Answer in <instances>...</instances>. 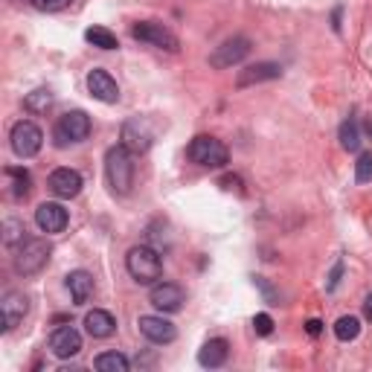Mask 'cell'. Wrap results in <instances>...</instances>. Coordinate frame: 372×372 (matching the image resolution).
Here are the masks:
<instances>
[{
	"instance_id": "30bf717a",
	"label": "cell",
	"mask_w": 372,
	"mask_h": 372,
	"mask_svg": "<svg viewBox=\"0 0 372 372\" xmlns=\"http://www.w3.org/2000/svg\"><path fill=\"white\" fill-rule=\"evenodd\" d=\"M82 186H84V180H82V175L76 169H55L50 175V192L55 198L70 201V198H76L82 192Z\"/></svg>"
},
{
	"instance_id": "6da1fadb",
	"label": "cell",
	"mask_w": 372,
	"mask_h": 372,
	"mask_svg": "<svg viewBox=\"0 0 372 372\" xmlns=\"http://www.w3.org/2000/svg\"><path fill=\"white\" fill-rule=\"evenodd\" d=\"M105 175L111 190L119 195H128L131 186H134V160H131V151L126 146H114L105 154Z\"/></svg>"
},
{
	"instance_id": "8992f818",
	"label": "cell",
	"mask_w": 372,
	"mask_h": 372,
	"mask_svg": "<svg viewBox=\"0 0 372 372\" xmlns=\"http://www.w3.org/2000/svg\"><path fill=\"white\" fill-rule=\"evenodd\" d=\"M41 143H44V131L29 119H21L15 122L12 128V151L18 158H33V154L41 151Z\"/></svg>"
},
{
	"instance_id": "cb8c5ba5",
	"label": "cell",
	"mask_w": 372,
	"mask_h": 372,
	"mask_svg": "<svg viewBox=\"0 0 372 372\" xmlns=\"http://www.w3.org/2000/svg\"><path fill=\"white\" fill-rule=\"evenodd\" d=\"M6 175L12 177V195H15V198H26V195H29V186H33V177H29V172L9 166Z\"/></svg>"
},
{
	"instance_id": "4316f807",
	"label": "cell",
	"mask_w": 372,
	"mask_h": 372,
	"mask_svg": "<svg viewBox=\"0 0 372 372\" xmlns=\"http://www.w3.org/2000/svg\"><path fill=\"white\" fill-rule=\"evenodd\" d=\"M355 180L358 183H369L372 180V151H363L358 163H355Z\"/></svg>"
},
{
	"instance_id": "d6a6232c",
	"label": "cell",
	"mask_w": 372,
	"mask_h": 372,
	"mask_svg": "<svg viewBox=\"0 0 372 372\" xmlns=\"http://www.w3.org/2000/svg\"><path fill=\"white\" fill-rule=\"evenodd\" d=\"M363 317L366 320H372V294L366 297V302H363Z\"/></svg>"
},
{
	"instance_id": "4dcf8cb0",
	"label": "cell",
	"mask_w": 372,
	"mask_h": 372,
	"mask_svg": "<svg viewBox=\"0 0 372 372\" xmlns=\"http://www.w3.org/2000/svg\"><path fill=\"white\" fill-rule=\"evenodd\" d=\"M305 332L312 334V337H317V334L323 332V323H320V320H308V323H305Z\"/></svg>"
},
{
	"instance_id": "484cf974",
	"label": "cell",
	"mask_w": 372,
	"mask_h": 372,
	"mask_svg": "<svg viewBox=\"0 0 372 372\" xmlns=\"http://www.w3.org/2000/svg\"><path fill=\"white\" fill-rule=\"evenodd\" d=\"M23 105H26V111H33V114H47V108L53 105V93L50 90H33L29 97L23 99Z\"/></svg>"
},
{
	"instance_id": "603a6c76",
	"label": "cell",
	"mask_w": 372,
	"mask_h": 372,
	"mask_svg": "<svg viewBox=\"0 0 372 372\" xmlns=\"http://www.w3.org/2000/svg\"><path fill=\"white\" fill-rule=\"evenodd\" d=\"M358 334H361V320H358V317H352V314L340 317V320L334 323V337H337V340H344V344L355 340Z\"/></svg>"
},
{
	"instance_id": "9c48e42d",
	"label": "cell",
	"mask_w": 372,
	"mask_h": 372,
	"mask_svg": "<svg viewBox=\"0 0 372 372\" xmlns=\"http://www.w3.org/2000/svg\"><path fill=\"white\" fill-rule=\"evenodd\" d=\"M251 53V41L247 38H230V41H224L221 47H215V53L209 55V65L212 67H233V65H239V61Z\"/></svg>"
},
{
	"instance_id": "9a60e30c",
	"label": "cell",
	"mask_w": 372,
	"mask_h": 372,
	"mask_svg": "<svg viewBox=\"0 0 372 372\" xmlns=\"http://www.w3.org/2000/svg\"><path fill=\"white\" fill-rule=\"evenodd\" d=\"M29 312V300L23 291H9L4 297V302H0V314H4V332L15 329Z\"/></svg>"
},
{
	"instance_id": "7a4b0ae2",
	"label": "cell",
	"mask_w": 372,
	"mask_h": 372,
	"mask_svg": "<svg viewBox=\"0 0 372 372\" xmlns=\"http://www.w3.org/2000/svg\"><path fill=\"white\" fill-rule=\"evenodd\" d=\"M126 268L128 273L137 279L140 285H151V283H158V279L163 276V259L160 253L154 251V247H131L128 256H126Z\"/></svg>"
},
{
	"instance_id": "52a82bcc",
	"label": "cell",
	"mask_w": 372,
	"mask_h": 372,
	"mask_svg": "<svg viewBox=\"0 0 372 372\" xmlns=\"http://www.w3.org/2000/svg\"><path fill=\"white\" fill-rule=\"evenodd\" d=\"M131 35L137 41H146V44H154L166 53H177V38L169 33L163 23H154V21H140L131 26Z\"/></svg>"
},
{
	"instance_id": "ffe728a7",
	"label": "cell",
	"mask_w": 372,
	"mask_h": 372,
	"mask_svg": "<svg viewBox=\"0 0 372 372\" xmlns=\"http://www.w3.org/2000/svg\"><path fill=\"white\" fill-rule=\"evenodd\" d=\"M283 73L279 65H270V61H262V65H253L239 73V87H247V84H256V82H265V79H276Z\"/></svg>"
},
{
	"instance_id": "44dd1931",
	"label": "cell",
	"mask_w": 372,
	"mask_h": 372,
	"mask_svg": "<svg viewBox=\"0 0 372 372\" xmlns=\"http://www.w3.org/2000/svg\"><path fill=\"white\" fill-rule=\"evenodd\" d=\"M93 366L102 369V372H128L131 361L126 355H119V352H102V355H97Z\"/></svg>"
},
{
	"instance_id": "f1b7e54d",
	"label": "cell",
	"mask_w": 372,
	"mask_h": 372,
	"mask_svg": "<svg viewBox=\"0 0 372 372\" xmlns=\"http://www.w3.org/2000/svg\"><path fill=\"white\" fill-rule=\"evenodd\" d=\"M4 227H6V244H15V241H23V239H26V236H23V233H26L23 224H18V221L9 219Z\"/></svg>"
},
{
	"instance_id": "f546056e",
	"label": "cell",
	"mask_w": 372,
	"mask_h": 372,
	"mask_svg": "<svg viewBox=\"0 0 372 372\" xmlns=\"http://www.w3.org/2000/svg\"><path fill=\"white\" fill-rule=\"evenodd\" d=\"M253 329H256V334L268 337V334L273 332V320H270V314H256V317H253Z\"/></svg>"
},
{
	"instance_id": "ac0fdd59",
	"label": "cell",
	"mask_w": 372,
	"mask_h": 372,
	"mask_svg": "<svg viewBox=\"0 0 372 372\" xmlns=\"http://www.w3.org/2000/svg\"><path fill=\"white\" fill-rule=\"evenodd\" d=\"M84 329L90 337H111L116 332V320L111 312H102V308H93V312H87L84 317Z\"/></svg>"
},
{
	"instance_id": "1f68e13d",
	"label": "cell",
	"mask_w": 372,
	"mask_h": 372,
	"mask_svg": "<svg viewBox=\"0 0 372 372\" xmlns=\"http://www.w3.org/2000/svg\"><path fill=\"white\" fill-rule=\"evenodd\" d=\"M340 270H344V265L337 262V268L332 270V279H329V288H334V285H337V279H340Z\"/></svg>"
},
{
	"instance_id": "3957f363",
	"label": "cell",
	"mask_w": 372,
	"mask_h": 372,
	"mask_svg": "<svg viewBox=\"0 0 372 372\" xmlns=\"http://www.w3.org/2000/svg\"><path fill=\"white\" fill-rule=\"evenodd\" d=\"M186 154H190L192 163H198V166H204V169H221V166H227V160H230L227 146H224L221 140H215V137H207V134L195 137V140L190 143V148H186Z\"/></svg>"
},
{
	"instance_id": "d4e9b609",
	"label": "cell",
	"mask_w": 372,
	"mask_h": 372,
	"mask_svg": "<svg viewBox=\"0 0 372 372\" xmlns=\"http://www.w3.org/2000/svg\"><path fill=\"white\" fill-rule=\"evenodd\" d=\"M340 146L346 151H358V146H361V131H358V122L352 116L340 126Z\"/></svg>"
},
{
	"instance_id": "d6986e66",
	"label": "cell",
	"mask_w": 372,
	"mask_h": 372,
	"mask_svg": "<svg viewBox=\"0 0 372 372\" xmlns=\"http://www.w3.org/2000/svg\"><path fill=\"white\" fill-rule=\"evenodd\" d=\"M67 288H70V297L76 305H84L90 297H93V276L87 270H73L67 276Z\"/></svg>"
},
{
	"instance_id": "7402d4cb",
	"label": "cell",
	"mask_w": 372,
	"mask_h": 372,
	"mask_svg": "<svg viewBox=\"0 0 372 372\" xmlns=\"http://www.w3.org/2000/svg\"><path fill=\"white\" fill-rule=\"evenodd\" d=\"M84 38H87L93 47H99V50H116V47H119L116 35L111 33V29H105V26H90L87 33H84Z\"/></svg>"
},
{
	"instance_id": "277c9868",
	"label": "cell",
	"mask_w": 372,
	"mask_h": 372,
	"mask_svg": "<svg viewBox=\"0 0 372 372\" xmlns=\"http://www.w3.org/2000/svg\"><path fill=\"white\" fill-rule=\"evenodd\" d=\"M50 253H53L50 241H44V239H23L21 247H18V256H15V270L23 273V276H33V273H38L47 265Z\"/></svg>"
},
{
	"instance_id": "4fadbf2b",
	"label": "cell",
	"mask_w": 372,
	"mask_h": 372,
	"mask_svg": "<svg viewBox=\"0 0 372 372\" xmlns=\"http://www.w3.org/2000/svg\"><path fill=\"white\" fill-rule=\"evenodd\" d=\"M67 221H70L67 209L61 207V204H55V201H47V204H41V207L35 209V224H38L44 233H61V230L67 227Z\"/></svg>"
},
{
	"instance_id": "8fae6325",
	"label": "cell",
	"mask_w": 372,
	"mask_h": 372,
	"mask_svg": "<svg viewBox=\"0 0 372 372\" xmlns=\"http://www.w3.org/2000/svg\"><path fill=\"white\" fill-rule=\"evenodd\" d=\"M140 332H143V337L146 340H151V344H158V346H163V344H172V340L177 337V332H175V323H169L166 317H158V314H146V317H140Z\"/></svg>"
},
{
	"instance_id": "83f0119b",
	"label": "cell",
	"mask_w": 372,
	"mask_h": 372,
	"mask_svg": "<svg viewBox=\"0 0 372 372\" xmlns=\"http://www.w3.org/2000/svg\"><path fill=\"white\" fill-rule=\"evenodd\" d=\"M38 12H58V9H65L70 0H29Z\"/></svg>"
},
{
	"instance_id": "5bb4252c",
	"label": "cell",
	"mask_w": 372,
	"mask_h": 372,
	"mask_svg": "<svg viewBox=\"0 0 372 372\" xmlns=\"http://www.w3.org/2000/svg\"><path fill=\"white\" fill-rule=\"evenodd\" d=\"M87 90H90L93 99L108 102V105L119 99V87H116V82L108 70H90L87 73Z\"/></svg>"
},
{
	"instance_id": "ba28073f",
	"label": "cell",
	"mask_w": 372,
	"mask_h": 372,
	"mask_svg": "<svg viewBox=\"0 0 372 372\" xmlns=\"http://www.w3.org/2000/svg\"><path fill=\"white\" fill-rule=\"evenodd\" d=\"M148 302L158 308V312H163V314H175V312H180V308H183L186 294L175 283H158L151 288V294H148Z\"/></svg>"
},
{
	"instance_id": "5b68a950",
	"label": "cell",
	"mask_w": 372,
	"mask_h": 372,
	"mask_svg": "<svg viewBox=\"0 0 372 372\" xmlns=\"http://www.w3.org/2000/svg\"><path fill=\"white\" fill-rule=\"evenodd\" d=\"M87 134H90V116L84 111L65 114L55 122V131H53L58 148H65L67 143H82V140H87Z\"/></svg>"
},
{
	"instance_id": "e0dca14e",
	"label": "cell",
	"mask_w": 372,
	"mask_h": 372,
	"mask_svg": "<svg viewBox=\"0 0 372 372\" xmlns=\"http://www.w3.org/2000/svg\"><path fill=\"white\" fill-rule=\"evenodd\" d=\"M227 355H230L227 340H224V337H212V340H207V344L201 346L198 363L207 366V369H215V366H221V363L227 361Z\"/></svg>"
},
{
	"instance_id": "2e32d148",
	"label": "cell",
	"mask_w": 372,
	"mask_h": 372,
	"mask_svg": "<svg viewBox=\"0 0 372 372\" xmlns=\"http://www.w3.org/2000/svg\"><path fill=\"white\" fill-rule=\"evenodd\" d=\"M122 146H126L128 151H148L151 146V131L143 119H128L126 126H122Z\"/></svg>"
},
{
	"instance_id": "7c38bea8",
	"label": "cell",
	"mask_w": 372,
	"mask_h": 372,
	"mask_svg": "<svg viewBox=\"0 0 372 372\" xmlns=\"http://www.w3.org/2000/svg\"><path fill=\"white\" fill-rule=\"evenodd\" d=\"M50 349L55 358H73L82 352V334L73 326H58L50 334Z\"/></svg>"
}]
</instances>
